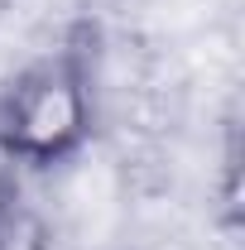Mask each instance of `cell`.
Masks as SVG:
<instances>
[{
	"label": "cell",
	"instance_id": "6da1fadb",
	"mask_svg": "<svg viewBox=\"0 0 245 250\" xmlns=\"http://www.w3.org/2000/svg\"><path fill=\"white\" fill-rule=\"evenodd\" d=\"M96 135V34L72 29L58 48L0 87V159L53 168Z\"/></svg>",
	"mask_w": 245,
	"mask_h": 250
},
{
	"label": "cell",
	"instance_id": "7a4b0ae2",
	"mask_svg": "<svg viewBox=\"0 0 245 250\" xmlns=\"http://www.w3.org/2000/svg\"><path fill=\"white\" fill-rule=\"evenodd\" d=\"M0 250H48V226L24 202L15 183V164L0 159Z\"/></svg>",
	"mask_w": 245,
	"mask_h": 250
},
{
	"label": "cell",
	"instance_id": "3957f363",
	"mask_svg": "<svg viewBox=\"0 0 245 250\" xmlns=\"http://www.w3.org/2000/svg\"><path fill=\"white\" fill-rule=\"evenodd\" d=\"M0 5H5V0H0Z\"/></svg>",
	"mask_w": 245,
	"mask_h": 250
}]
</instances>
